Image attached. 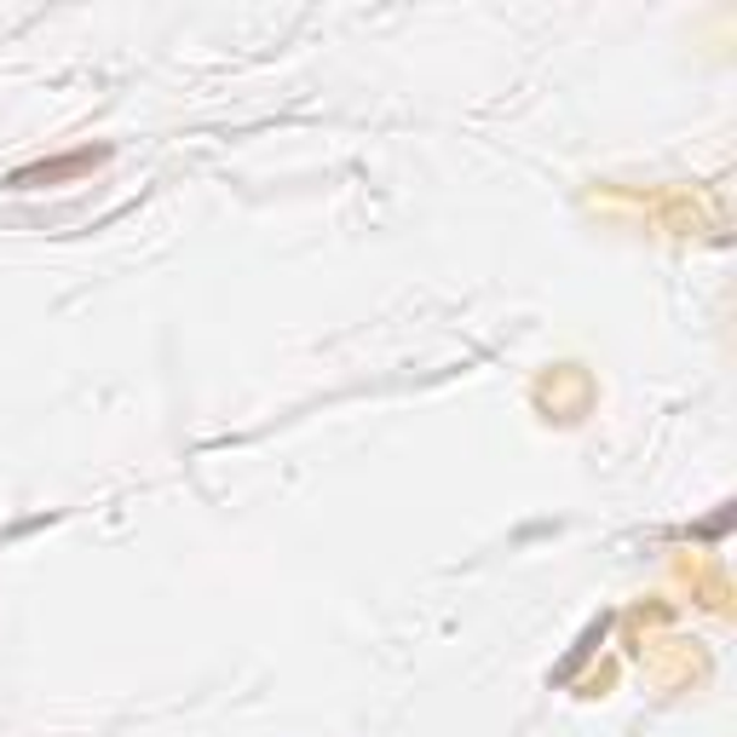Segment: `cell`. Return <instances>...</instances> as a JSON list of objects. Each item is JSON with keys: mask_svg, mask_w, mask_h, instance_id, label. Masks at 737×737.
Masks as SVG:
<instances>
[{"mask_svg": "<svg viewBox=\"0 0 737 737\" xmlns=\"http://www.w3.org/2000/svg\"><path fill=\"white\" fill-rule=\"evenodd\" d=\"M105 150H75V156H64V162H53V167H23V173H12V191H35L41 180H64V173H82V167H93Z\"/></svg>", "mask_w": 737, "mask_h": 737, "instance_id": "obj_1", "label": "cell"}]
</instances>
